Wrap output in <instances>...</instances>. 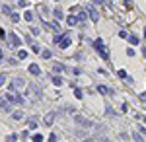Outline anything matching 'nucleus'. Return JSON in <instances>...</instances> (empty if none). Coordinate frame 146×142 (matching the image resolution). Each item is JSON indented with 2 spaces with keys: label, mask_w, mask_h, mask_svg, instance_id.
<instances>
[{
  "label": "nucleus",
  "mask_w": 146,
  "mask_h": 142,
  "mask_svg": "<svg viewBox=\"0 0 146 142\" xmlns=\"http://www.w3.org/2000/svg\"><path fill=\"white\" fill-rule=\"evenodd\" d=\"M144 39H146V27H144Z\"/></svg>",
  "instance_id": "41"
},
{
  "label": "nucleus",
  "mask_w": 146,
  "mask_h": 142,
  "mask_svg": "<svg viewBox=\"0 0 146 142\" xmlns=\"http://www.w3.org/2000/svg\"><path fill=\"white\" fill-rule=\"evenodd\" d=\"M127 55H129V56H135V49H127Z\"/></svg>",
  "instance_id": "32"
},
{
  "label": "nucleus",
  "mask_w": 146,
  "mask_h": 142,
  "mask_svg": "<svg viewBox=\"0 0 146 142\" xmlns=\"http://www.w3.org/2000/svg\"><path fill=\"white\" fill-rule=\"evenodd\" d=\"M12 119H14V121H22V119H23V113H22V111H18V113H12Z\"/></svg>",
  "instance_id": "14"
},
{
  "label": "nucleus",
  "mask_w": 146,
  "mask_h": 142,
  "mask_svg": "<svg viewBox=\"0 0 146 142\" xmlns=\"http://www.w3.org/2000/svg\"><path fill=\"white\" fill-rule=\"evenodd\" d=\"M4 37H6V31H4V29H0V39H4Z\"/></svg>",
  "instance_id": "38"
},
{
  "label": "nucleus",
  "mask_w": 146,
  "mask_h": 142,
  "mask_svg": "<svg viewBox=\"0 0 146 142\" xmlns=\"http://www.w3.org/2000/svg\"><path fill=\"white\" fill-rule=\"evenodd\" d=\"M117 76H119V78H127V72H125V70H119Z\"/></svg>",
  "instance_id": "26"
},
{
  "label": "nucleus",
  "mask_w": 146,
  "mask_h": 142,
  "mask_svg": "<svg viewBox=\"0 0 146 142\" xmlns=\"http://www.w3.org/2000/svg\"><path fill=\"white\" fill-rule=\"evenodd\" d=\"M31 51L33 53H39V45H31Z\"/></svg>",
  "instance_id": "34"
},
{
  "label": "nucleus",
  "mask_w": 146,
  "mask_h": 142,
  "mask_svg": "<svg viewBox=\"0 0 146 142\" xmlns=\"http://www.w3.org/2000/svg\"><path fill=\"white\" fill-rule=\"evenodd\" d=\"M53 84L55 86H62V76H55L53 78Z\"/></svg>",
  "instance_id": "16"
},
{
  "label": "nucleus",
  "mask_w": 146,
  "mask_h": 142,
  "mask_svg": "<svg viewBox=\"0 0 146 142\" xmlns=\"http://www.w3.org/2000/svg\"><path fill=\"white\" fill-rule=\"evenodd\" d=\"M25 56H27V51H20L18 53V58H25Z\"/></svg>",
  "instance_id": "23"
},
{
  "label": "nucleus",
  "mask_w": 146,
  "mask_h": 142,
  "mask_svg": "<svg viewBox=\"0 0 146 142\" xmlns=\"http://www.w3.org/2000/svg\"><path fill=\"white\" fill-rule=\"evenodd\" d=\"M74 96H76L78 99H82V98H84V92H82L80 88H76V90H74Z\"/></svg>",
  "instance_id": "18"
},
{
  "label": "nucleus",
  "mask_w": 146,
  "mask_h": 142,
  "mask_svg": "<svg viewBox=\"0 0 146 142\" xmlns=\"http://www.w3.org/2000/svg\"><path fill=\"white\" fill-rule=\"evenodd\" d=\"M98 92H100V94H105V96H113V94H115L111 88H107V86H98Z\"/></svg>",
  "instance_id": "7"
},
{
  "label": "nucleus",
  "mask_w": 146,
  "mask_h": 142,
  "mask_svg": "<svg viewBox=\"0 0 146 142\" xmlns=\"http://www.w3.org/2000/svg\"><path fill=\"white\" fill-rule=\"evenodd\" d=\"M76 18H78V22H84L88 16H86V12H78V16H76Z\"/></svg>",
  "instance_id": "19"
},
{
  "label": "nucleus",
  "mask_w": 146,
  "mask_h": 142,
  "mask_svg": "<svg viewBox=\"0 0 146 142\" xmlns=\"http://www.w3.org/2000/svg\"><path fill=\"white\" fill-rule=\"evenodd\" d=\"M88 16H90L92 22H98V20H100V12L94 10V6H88Z\"/></svg>",
  "instance_id": "5"
},
{
  "label": "nucleus",
  "mask_w": 146,
  "mask_h": 142,
  "mask_svg": "<svg viewBox=\"0 0 146 142\" xmlns=\"http://www.w3.org/2000/svg\"><path fill=\"white\" fill-rule=\"evenodd\" d=\"M105 111H107V115H111V117H117V113H115V111H113L111 107H107V109H105Z\"/></svg>",
  "instance_id": "22"
},
{
  "label": "nucleus",
  "mask_w": 146,
  "mask_h": 142,
  "mask_svg": "<svg viewBox=\"0 0 146 142\" xmlns=\"http://www.w3.org/2000/svg\"><path fill=\"white\" fill-rule=\"evenodd\" d=\"M138 98H140V101H146V92H142V94H140Z\"/></svg>",
  "instance_id": "37"
},
{
  "label": "nucleus",
  "mask_w": 146,
  "mask_h": 142,
  "mask_svg": "<svg viewBox=\"0 0 146 142\" xmlns=\"http://www.w3.org/2000/svg\"><path fill=\"white\" fill-rule=\"evenodd\" d=\"M6 99H8V101H10V103H18V105H22L23 103V98L22 96H20V94H6Z\"/></svg>",
  "instance_id": "2"
},
{
  "label": "nucleus",
  "mask_w": 146,
  "mask_h": 142,
  "mask_svg": "<svg viewBox=\"0 0 146 142\" xmlns=\"http://www.w3.org/2000/svg\"><path fill=\"white\" fill-rule=\"evenodd\" d=\"M27 70H29V74H33V76H39V74H41V68H39L37 64H29Z\"/></svg>",
  "instance_id": "8"
},
{
  "label": "nucleus",
  "mask_w": 146,
  "mask_h": 142,
  "mask_svg": "<svg viewBox=\"0 0 146 142\" xmlns=\"http://www.w3.org/2000/svg\"><path fill=\"white\" fill-rule=\"evenodd\" d=\"M55 123V113H49V115H45V125L47 127H51Z\"/></svg>",
  "instance_id": "10"
},
{
  "label": "nucleus",
  "mask_w": 146,
  "mask_h": 142,
  "mask_svg": "<svg viewBox=\"0 0 146 142\" xmlns=\"http://www.w3.org/2000/svg\"><path fill=\"white\" fill-rule=\"evenodd\" d=\"M119 37H123V39H125V37H129V33H127V31H119Z\"/></svg>",
  "instance_id": "35"
},
{
  "label": "nucleus",
  "mask_w": 146,
  "mask_h": 142,
  "mask_svg": "<svg viewBox=\"0 0 146 142\" xmlns=\"http://www.w3.org/2000/svg\"><path fill=\"white\" fill-rule=\"evenodd\" d=\"M23 20H27V22H33V12H25V14H23Z\"/></svg>",
  "instance_id": "15"
},
{
  "label": "nucleus",
  "mask_w": 146,
  "mask_h": 142,
  "mask_svg": "<svg viewBox=\"0 0 146 142\" xmlns=\"http://www.w3.org/2000/svg\"><path fill=\"white\" fill-rule=\"evenodd\" d=\"M27 129H29V131H35V129H37V121L29 119V121H27Z\"/></svg>",
  "instance_id": "13"
},
{
  "label": "nucleus",
  "mask_w": 146,
  "mask_h": 142,
  "mask_svg": "<svg viewBox=\"0 0 146 142\" xmlns=\"http://www.w3.org/2000/svg\"><path fill=\"white\" fill-rule=\"evenodd\" d=\"M55 16H56V20H62V18H64V16H62V10H60V8H56V10H55Z\"/></svg>",
  "instance_id": "20"
},
{
  "label": "nucleus",
  "mask_w": 146,
  "mask_h": 142,
  "mask_svg": "<svg viewBox=\"0 0 146 142\" xmlns=\"http://www.w3.org/2000/svg\"><path fill=\"white\" fill-rule=\"evenodd\" d=\"M103 0H92V4H101Z\"/></svg>",
  "instance_id": "39"
},
{
  "label": "nucleus",
  "mask_w": 146,
  "mask_h": 142,
  "mask_svg": "<svg viewBox=\"0 0 146 142\" xmlns=\"http://www.w3.org/2000/svg\"><path fill=\"white\" fill-rule=\"evenodd\" d=\"M70 43H72L70 35H68V33H64V35H62V39L58 41V47H60V49H68V47H70Z\"/></svg>",
  "instance_id": "3"
},
{
  "label": "nucleus",
  "mask_w": 146,
  "mask_h": 142,
  "mask_svg": "<svg viewBox=\"0 0 146 142\" xmlns=\"http://www.w3.org/2000/svg\"><path fill=\"white\" fill-rule=\"evenodd\" d=\"M53 70H55L56 74H60V72H64V66H62V64H55V68H53Z\"/></svg>",
  "instance_id": "17"
},
{
  "label": "nucleus",
  "mask_w": 146,
  "mask_h": 142,
  "mask_svg": "<svg viewBox=\"0 0 146 142\" xmlns=\"http://www.w3.org/2000/svg\"><path fill=\"white\" fill-rule=\"evenodd\" d=\"M0 109L2 111H12V105H10V101L6 99V96H0Z\"/></svg>",
  "instance_id": "4"
},
{
  "label": "nucleus",
  "mask_w": 146,
  "mask_h": 142,
  "mask_svg": "<svg viewBox=\"0 0 146 142\" xmlns=\"http://www.w3.org/2000/svg\"><path fill=\"white\" fill-rule=\"evenodd\" d=\"M10 20H12V22H18V20H20V16H18L16 12H12V14H10Z\"/></svg>",
  "instance_id": "21"
},
{
  "label": "nucleus",
  "mask_w": 146,
  "mask_h": 142,
  "mask_svg": "<svg viewBox=\"0 0 146 142\" xmlns=\"http://www.w3.org/2000/svg\"><path fill=\"white\" fill-rule=\"evenodd\" d=\"M121 111H125V113H127V111H129V105H127V103H123V105H121Z\"/></svg>",
  "instance_id": "36"
},
{
  "label": "nucleus",
  "mask_w": 146,
  "mask_h": 142,
  "mask_svg": "<svg viewBox=\"0 0 146 142\" xmlns=\"http://www.w3.org/2000/svg\"><path fill=\"white\" fill-rule=\"evenodd\" d=\"M127 39H129V43H131V45H138V43H140V37H138V35H129Z\"/></svg>",
  "instance_id": "12"
},
{
  "label": "nucleus",
  "mask_w": 146,
  "mask_h": 142,
  "mask_svg": "<svg viewBox=\"0 0 146 142\" xmlns=\"http://www.w3.org/2000/svg\"><path fill=\"white\" fill-rule=\"evenodd\" d=\"M125 80H127V84H133V82H135V80H133V76H129V74H127V78H125Z\"/></svg>",
  "instance_id": "33"
},
{
  "label": "nucleus",
  "mask_w": 146,
  "mask_h": 142,
  "mask_svg": "<svg viewBox=\"0 0 146 142\" xmlns=\"http://www.w3.org/2000/svg\"><path fill=\"white\" fill-rule=\"evenodd\" d=\"M41 56H43V58H51V51H43Z\"/></svg>",
  "instance_id": "24"
},
{
  "label": "nucleus",
  "mask_w": 146,
  "mask_h": 142,
  "mask_svg": "<svg viewBox=\"0 0 146 142\" xmlns=\"http://www.w3.org/2000/svg\"><path fill=\"white\" fill-rule=\"evenodd\" d=\"M2 56H4V53H2V51H0V60H2Z\"/></svg>",
  "instance_id": "40"
},
{
  "label": "nucleus",
  "mask_w": 146,
  "mask_h": 142,
  "mask_svg": "<svg viewBox=\"0 0 146 142\" xmlns=\"http://www.w3.org/2000/svg\"><path fill=\"white\" fill-rule=\"evenodd\" d=\"M66 23L70 25V27H74V25L78 23V18H76V16H68V18H66Z\"/></svg>",
  "instance_id": "11"
},
{
  "label": "nucleus",
  "mask_w": 146,
  "mask_h": 142,
  "mask_svg": "<svg viewBox=\"0 0 146 142\" xmlns=\"http://www.w3.org/2000/svg\"><path fill=\"white\" fill-rule=\"evenodd\" d=\"M33 140H35V142H41V140H43V136H41V134H35Z\"/></svg>",
  "instance_id": "29"
},
{
  "label": "nucleus",
  "mask_w": 146,
  "mask_h": 142,
  "mask_svg": "<svg viewBox=\"0 0 146 142\" xmlns=\"http://www.w3.org/2000/svg\"><path fill=\"white\" fill-rule=\"evenodd\" d=\"M8 140H10V142H14V140H18V134H10V136H8Z\"/></svg>",
  "instance_id": "30"
},
{
  "label": "nucleus",
  "mask_w": 146,
  "mask_h": 142,
  "mask_svg": "<svg viewBox=\"0 0 146 142\" xmlns=\"http://www.w3.org/2000/svg\"><path fill=\"white\" fill-rule=\"evenodd\" d=\"M2 12H4V14H12V10L8 8V6H2Z\"/></svg>",
  "instance_id": "31"
},
{
  "label": "nucleus",
  "mask_w": 146,
  "mask_h": 142,
  "mask_svg": "<svg viewBox=\"0 0 146 142\" xmlns=\"http://www.w3.org/2000/svg\"><path fill=\"white\" fill-rule=\"evenodd\" d=\"M133 138H135V140H140V142H142V136H140L138 132H133Z\"/></svg>",
  "instance_id": "25"
},
{
  "label": "nucleus",
  "mask_w": 146,
  "mask_h": 142,
  "mask_svg": "<svg viewBox=\"0 0 146 142\" xmlns=\"http://www.w3.org/2000/svg\"><path fill=\"white\" fill-rule=\"evenodd\" d=\"M8 39H10V45H12V47H20V45H22V39H20L16 33H10V37H8Z\"/></svg>",
  "instance_id": "6"
},
{
  "label": "nucleus",
  "mask_w": 146,
  "mask_h": 142,
  "mask_svg": "<svg viewBox=\"0 0 146 142\" xmlns=\"http://www.w3.org/2000/svg\"><path fill=\"white\" fill-rule=\"evenodd\" d=\"M4 84H6V76H4V74H0V86H4Z\"/></svg>",
  "instance_id": "27"
},
{
  "label": "nucleus",
  "mask_w": 146,
  "mask_h": 142,
  "mask_svg": "<svg viewBox=\"0 0 146 142\" xmlns=\"http://www.w3.org/2000/svg\"><path fill=\"white\" fill-rule=\"evenodd\" d=\"M18 6H22V8H25V6H27V2H25V0H18Z\"/></svg>",
  "instance_id": "28"
},
{
  "label": "nucleus",
  "mask_w": 146,
  "mask_h": 142,
  "mask_svg": "<svg viewBox=\"0 0 146 142\" xmlns=\"http://www.w3.org/2000/svg\"><path fill=\"white\" fill-rule=\"evenodd\" d=\"M94 49L98 51V55H100L103 60H109V53L105 51V45H103L101 39H96V41H94Z\"/></svg>",
  "instance_id": "1"
},
{
  "label": "nucleus",
  "mask_w": 146,
  "mask_h": 142,
  "mask_svg": "<svg viewBox=\"0 0 146 142\" xmlns=\"http://www.w3.org/2000/svg\"><path fill=\"white\" fill-rule=\"evenodd\" d=\"M74 121H76V125H84V127H92V123H90V121H86L84 117H78V115L74 117Z\"/></svg>",
  "instance_id": "9"
}]
</instances>
